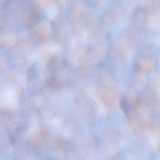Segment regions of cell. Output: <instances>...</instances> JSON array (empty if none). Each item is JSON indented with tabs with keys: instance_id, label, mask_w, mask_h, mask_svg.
Here are the masks:
<instances>
[{
	"instance_id": "6da1fadb",
	"label": "cell",
	"mask_w": 160,
	"mask_h": 160,
	"mask_svg": "<svg viewBox=\"0 0 160 160\" xmlns=\"http://www.w3.org/2000/svg\"><path fill=\"white\" fill-rule=\"evenodd\" d=\"M121 105L122 110H123L124 112H128V109H129V107H128V105H127L126 102H125V101H123V100L122 101Z\"/></svg>"
}]
</instances>
